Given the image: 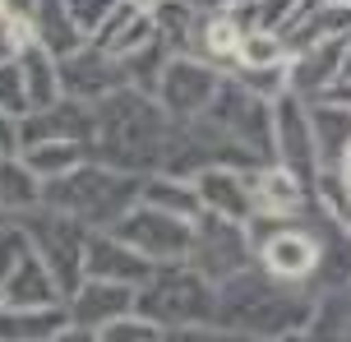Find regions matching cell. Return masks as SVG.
Masks as SVG:
<instances>
[{"mask_svg": "<svg viewBox=\"0 0 351 342\" xmlns=\"http://www.w3.org/2000/svg\"><path fill=\"white\" fill-rule=\"evenodd\" d=\"M121 241L139 259H185V250L194 245V232L185 217L162 213V208H143V213H130L121 222Z\"/></svg>", "mask_w": 351, "mask_h": 342, "instance_id": "obj_1", "label": "cell"}, {"mask_svg": "<svg viewBox=\"0 0 351 342\" xmlns=\"http://www.w3.org/2000/svg\"><path fill=\"white\" fill-rule=\"evenodd\" d=\"M130 199L121 180L102 176V171H79L74 180L60 176V185L51 190V204L70 208V213H84V217H111L121 213V204Z\"/></svg>", "mask_w": 351, "mask_h": 342, "instance_id": "obj_2", "label": "cell"}, {"mask_svg": "<svg viewBox=\"0 0 351 342\" xmlns=\"http://www.w3.org/2000/svg\"><path fill=\"white\" fill-rule=\"evenodd\" d=\"M194 259H199V269L213 273V278H227L245 264V232H241V222H227V217H208L199 232H194Z\"/></svg>", "mask_w": 351, "mask_h": 342, "instance_id": "obj_3", "label": "cell"}, {"mask_svg": "<svg viewBox=\"0 0 351 342\" xmlns=\"http://www.w3.org/2000/svg\"><path fill=\"white\" fill-rule=\"evenodd\" d=\"M130 306H134V287L93 278L88 287L74 291V324L79 328H106V324H116V319H125Z\"/></svg>", "mask_w": 351, "mask_h": 342, "instance_id": "obj_4", "label": "cell"}, {"mask_svg": "<svg viewBox=\"0 0 351 342\" xmlns=\"http://www.w3.org/2000/svg\"><path fill=\"white\" fill-rule=\"evenodd\" d=\"M162 74H167V79H162V97H167L176 111L213 107V97H217V79H213L204 65H194V60H176V65H167Z\"/></svg>", "mask_w": 351, "mask_h": 342, "instance_id": "obj_5", "label": "cell"}, {"mask_svg": "<svg viewBox=\"0 0 351 342\" xmlns=\"http://www.w3.org/2000/svg\"><path fill=\"white\" fill-rule=\"evenodd\" d=\"M250 195H254V185L241 180L236 171H204L199 180V204H208L213 217H227V222L250 217Z\"/></svg>", "mask_w": 351, "mask_h": 342, "instance_id": "obj_6", "label": "cell"}, {"mask_svg": "<svg viewBox=\"0 0 351 342\" xmlns=\"http://www.w3.org/2000/svg\"><path fill=\"white\" fill-rule=\"evenodd\" d=\"M278 134H282V158H287V171L291 176H310L315 171V130L300 116L296 102H282L278 107Z\"/></svg>", "mask_w": 351, "mask_h": 342, "instance_id": "obj_7", "label": "cell"}, {"mask_svg": "<svg viewBox=\"0 0 351 342\" xmlns=\"http://www.w3.org/2000/svg\"><path fill=\"white\" fill-rule=\"evenodd\" d=\"M208 291L194 278H176V282H162L153 296H148V315H162V319H176V324H190L199 315H208Z\"/></svg>", "mask_w": 351, "mask_h": 342, "instance_id": "obj_8", "label": "cell"}, {"mask_svg": "<svg viewBox=\"0 0 351 342\" xmlns=\"http://www.w3.org/2000/svg\"><path fill=\"white\" fill-rule=\"evenodd\" d=\"M347 47H351V37H328L324 47H310V51H305V60L296 65V74H291V88L310 93V88H328L333 79H342Z\"/></svg>", "mask_w": 351, "mask_h": 342, "instance_id": "obj_9", "label": "cell"}, {"mask_svg": "<svg viewBox=\"0 0 351 342\" xmlns=\"http://www.w3.org/2000/svg\"><path fill=\"white\" fill-rule=\"evenodd\" d=\"M5 296H10L14 306H33V310L47 306L56 296V278H51V269H47V259H42V254H19Z\"/></svg>", "mask_w": 351, "mask_h": 342, "instance_id": "obj_10", "label": "cell"}, {"mask_svg": "<svg viewBox=\"0 0 351 342\" xmlns=\"http://www.w3.org/2000/svg\"><path fill=\"white\" fill-rule=\"evenodd\" d=\"M263 264H268V273H278V278H305L319 264V245L305 232L273 236L263 245Z\"/></svg>", "mask_w": 351, "mask_h": 342, "instance_id": "obj_11", "label": "cell"}, {"mask_svg": "<svg viewBox=\"0 0 351 342\" xmlns=\"http://www.w3.org/2000/svg\"><path fill=\"white\" fill-rule=\"evenodd\" d=\"M65 333L60 310H33V315H0V342H51Z\"/></svg>", "mask_w": 351, "mask_h": 342, "instance_id": "obj_12", "label": "cell"}, {"mask_svg": "<svg viewBox=\"0 0 351 342\" xmlns=\"http://www.w3.org/2000/svg\"><path fill=\"white\" fill-rule=\"evenodd\" d=\"M93 273L102 278V282H111V278H121L125 287H134L143 273V259L130 245H116V241H102V245H93Z\"/></svg>", "mask_w": 351, "mask_h": 342, "instance_id": "obj_13", "label": "cell"}, {"mask_svg": "<svg viewBox=\"0 0 351 342\" xmlns=\"http://www.w3.org/2000/svg\"><path fill=\"white\" fill-rule=\"evenodd\" d=\"M254 204H259L263 213H287V208H296L300 204V180L282 167V171H268V176H259V185H254Z\"/></svg>", "mask_w": 351, "mask_h": 342, "instance_id": "obj_14", "label": "cell"}, {"mask_svg": "<svg viewBox=\"0 0 351 342\" xmlns=\"http://www.w3.org/2000/svg\"><path fill=\"white\" fill-rule=\"evenodd\" d=\"M23 88H28V102L33 107H51L56 102V74H51V60L42 47H28L23 51Z\"/></svg>", "mask_w": 351, "mask_h": 342, "instance_id": "obj_15", "label": "cell"}, {"mask_svg": "<svg viewBox=\"0 0 351 342\" xmlns=\"http://www.w3.org/2000/svg\"><path fill=\"white\" fill-rule=\"evenodd\" d=\"M60 79H65L74 93H88V97H93V93H106V88H116V84H121V79L111 74V65H106L102 56H93V51L79 56V60H74V65L60 74Z\"/></svg>", "mask_w": 351, "mask_h": 342, "instance_id": "obj_16", "label": "cell"}, {"mask_svg": "<svg viewBox=\"0 0 351 342\" xmlns=\"http://www.w3.org/2000/svg\"><path fill=\"white\" fill-rule=\"evenodd\" d=\"M310 130H319V139H324V158H337V153H347L351 144V107H319Z\"/></svg>", "mask_w": 351, "mask_h": 342, "instance_id": "obj_17", "label": "cell"}, {"mask_svg": "<svg viewBox=\"0 0 351 342\" xmlns=\"http://www.w3.org/2000/svg\"><path fill=\"white\" fill-rule=\"evenodd\" d=\"M241 60H245V70H278L282 60V42L268 28H259V33H241Z\"/></svg>", "mask_w": 351, "mask_h": 342, "instance_id": "obj_18", "label": "cell"}, {"mask_svg": "<svg viewBox=\"0 0 351 342\" xmlns=\"http://www.w3.org/2000/svg\"><path fill=\"white\" fill-rule=\"evenodd\" d=\"M37 33L51 42V51H74V42H79V28H74V19L65 14V0H47L42 5V28Z\"/></svg>", "mask_w": 351, "mask_h": 342, "instance_id": "obj_19", "label": "cell"}, {"mask_svg": "<svg viewBox=\"0 0 351 342\" xmlns=\"http://www.w3.org/2000/svg\"><path fill=\"white\" fill-rule=\"evenodd\" d=\"M70 167H79V148L74 144H37L33 153H28V171H37V176H65Z\"/></svg>", "mask_w": 351, "mask_h": 342, "instance_id": "obj_20", "label": "cell"}, {"mask_svg": "<svg viewBox=\"0 0 351 342\" xmlns=\"http://www.w3.org/2000/svg\"><path fill=\"white\" fill-rule=\"evenodd\" d=\"M33 199H37V185H33V171H28V167H14V162L0 167V204L23 208V204H33Z\"/></svg>", "mask_w": 351, "mask_h": 342, "instance_id": "obj_21", "label": "cell"}, {"mask_svg": "<svg viewBox=\"0 0 351 342\" xmlns=\"http://www.w3.org/2000/svg\"><path fill=\"white\" fill-rule=\"evenodd\" d=\"M148 204L153 208H162V213H180L185 222L194 217V208H199V195H190V190H180V185H167V180H158V185H148Z\"/></svg>", "mask_w": 351, "mask_h": 342, "instance_id": "obj_22", "label": "cell"}, {"mask_svg": "<svg viewBox=\"0 0 351 342\" xmlns=\"http://www.w3.org/2000/svg\"><path fill=\"white\" fill-rule=\"evenodd\" d=\"M97 342H158V328L148 319H116L97 333Z\"/></svg>", "mask_w": 351, "mask_h": 342, "instance_id": "obj_23", "label": "cell"}, {"mask_svg": "<svg viewBox=\"0 0 351 342\" xmlns=\"http://www.w3.org/2000/svg\"><path fill=\"white\" fill-rule=\"evenodd\" d=\"M204 47H208L213 56L236 51V47H241V28H236V23H231L227 14H217V19L208 23V28H204Z\"/></svg>", "mask_w": 351, "mask_h": 342, "instance_id": "obj_24", "label": "cell"}, {"mask_svg": "<svg viewBox=\"0 0 351 342\" xmlns=\"http://www.w3.org/2000/svg\"><path fill=\"white\" fill-rule=\"evenodd\" d=\"M111 5H116V0H65V10H70L74 28H84V33H93V28H97V23L111 14Z\"/></svg>", "mask_w": 351, "mask_h": 342, "instance_id": "obj_25", "label": "cell"}, {"mask_svg": "<svg viewBox=\"0 0 351 342\" xmlns=\"http://www.w3.org/2000/svg\"><path fill=\"white\" fill-rule=\"evenodd\" d=\"M148 37H153V23H148V19H130V23L121 28V37H111V42H106V56L134 51V47H143V42H148Z\"/></svg>", "mask_w": 351, "mask_h": 342, "instance_id": "obj_26", "label": "cell"}, {"mask_svg": "<svg viewBox=\"0 0 351 342\" xmlns=\"http://www.w3.org/2000/svg\"><path fill=\"white\" fill-rule=\"evenodd\" d=\"M0 107H28V88H23L19 70H0Z\"/></svg>", "mask_w": 351, "mask_h": 342, "instance_id": "obj_27", "label": "cell"}, {"mask_svg": "<svg viewBox=\"0 0 351 342\" xmlns=\"http://www.w3.org/2000/svg\"><path fill=\"white\" fill-rule=\"evenodd\" d=\"M167 342H250V338H236V333H171Z\"/></svg>", "mask_w": 351, "mask_h": 342, "instance_id": "obj_28", "label": "cell"}, {"mask_svg": "<svg viewBox=\"0 0 351 342\" xmlns=\"http://www.w3.org/2000/svg\"><path fill=\"white\" fill-rule=\"evenodd\" d=\"M287 10H291V0H273V5H263V19L273 23V19H278V14H287Z\"/></svg>", "mask_w": 351, "mask_h": 342, "instance_id": "obj_29", "label": "cell"}, {"mask_svg": "<svg viewBox=\"0 0 351 342\" xmlns=\"http://www.w3.org/2000/svg\"><path fill=\"white\" fill-rule=\"evenodd\" d=\"M51 342H93V333H84V328H79V333H56Z\"/></svg>", "mask_w": 351, "mask_h": 342, "instance_id": "obj_30", "label": "cell"}, {"mask_svg": "<svg viewBox=\"0 0 351 342\" xmlns=\"http://www.w3.org/2000/svg\"><path fill=\"white\" fill-rule=\"evenodd\" d=\"M10 5L19 10V19H28V10H33V0H10Z\"/></svg>", "mask_w": 351, "mask_h": 342, "instance_id": "obj_31", "label": "cell"}, {"mask_svg": "<svg viewBox=\"0 0 351 342\" xmlns=\"http://www.w3.org/2000/svg\"><path fill=\"white\" fill-rule=\"evenodd\" d=\"M342 102H347V107H351V79H347V84H342Z\"/></svg>", "mask_w": 351, "mask_h": 342, "instance_id": "obj_32", "label": "cell"}, {"mask_svg": "<svg viewBox=\"0 0 351 342\" xmlns=\"http://www.w3.org/2000/svg\"><path fill=\"white\" fill-rule=\"evenodd\" d=\"M347 162H351V144H347Z\"/></svg>", "mask_w": 351, "mask_h": 342, "instance_id": "obj_33", "label": "cell"}, {"mask_svg": "<svg viewBox=\"0 0 351 342\" xmlns=\"http://www.w3.org/2000/svg\"><path fill=\"white\" fill-rule=\"evenodd\" d=\"M134 5H148V0H134Z\"/></svg>", "mask_w": 351, "mask_h": 342, "instance_id": "obj_34", "label": "cell"}, {"mask_svg": "<svg viewBox=\"0 0 351 342\" xmlns=\"http://www.w3.org/2000/svg\"><path fill=\"white\" fill-rule=\"evenodd\" d=\"M0 5H5V0H0Z\"/></svg>", "mask_w": 351, "mask_h": 342, "instance_id": "obj_35", "label": "cell"}]
</instances>
